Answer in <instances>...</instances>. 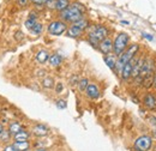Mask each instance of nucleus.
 I'll return each mask as SVG.
<instances>
[{
    "instance_id": "f257e3e1",
    "label": "nucleus",
    "mask_w": 156,
    "mask_h": 151,
    "mask_svg": "<svg viewBox=\"0 0 156 151\" xmlns=\"http://www.w3.org/2000/svg\"><path fill=\"white\" fill-rule=\"evenodd\" d=\"M84 12H85V7L78 2L71 4L69 5V7L64 11L60 12V17L62 18V20L66 23H76L78 20L84 18Z\"/></svg>"
},
{
    "instance_id": "f03ea898",
    "label": "nucleus",
    "mask_w": 156,
    "mask_h": 151,
    "mask_svg": "<svg viewBox=\"0 0 156 151\" xmlns=\"http://www.w3.org/2000/svg\"><path fill=\"white\" fill-rule=\"evenodd\" d=\"M108 36V30L106 26H102V25H96L94 26L90 33L88 34V41L91 46L94 47H98V43L101 41H103L105 38Z\"/></svg>"
},
{
    "instance_id": "7ed1b4c3",
    "label": "nucleus",
    "mask_w": 156,
    "mask_h": 151,
    "mask_svg": "<svg viewBox=\"0 0 156 151\" xmlns=\"http://www.w3.org/2000/svg\"><path fill=\"white\" fill-rule=\"evenodd\" d=\"M138 49H139V46H138V44H132V46L127 47V48H126V51H125L124 53H121L120 55H118L117 57V64H115V68L118 70V72H119V73H120L121 68L124 67V65H125V64H127L132 58L136 55L137 52H138Z\"/></svg>"
},
{
    "instance_id": "20e7f679",
    "label": "nucleus",
    "mask_w": 156,
    "mask_h": 151,
    "mask_svg": "<svg viewBox=\"0 0 156 151\" xmlns=\"http://www.w3.org/2000/svg\"><path fill=\"white\" fill-rule=\"evenodd\" d=\"M129 42H130V36L126 33H120L118 34L114 42H113V52L114 55H120L121 53H124L126 51V48L129 47Z\"/></svg>"
},
{
    "instance_id": "39448f33",
    "label": "nucleus",
    "mask_w": 156,
    "mask_h": 151,
    "mask_svg": "<svg viewBox=\"0 0 156 151\" xmlns=\"http://www.w3.org/2000/svg\"><path fill=\"white\" fill-rule=\"evenodd\" d=\"M88 25H89V22L85 18L80 19V20H78L76 23H72L71 26H69L67 30H66L67 36H69V37H73V38L79 37V36L83 34V31L88 28Z\"/></svg>"
},
{
    "instance_id": "423d86ee",
    "label": "nucleus",
    "mask_w": 156,
    "mask_h": 151,
    "mask_svg": "<svg viewBox=\"0 0 156 151\" xmlns=\"http://www.w3.org/2000/svg\"><path fill=\"white\" fill-rule=\"evenodd\" d=\"M153 145V139L149 135H140L133 143V149L136 151H149Z\"/></svg>"
},
{
    "instance_id": "0eeeda50",
    "label": "nucleus",
    "mask_w": 156,
    "mask_h": 151,
    "mask_svg": "<svg viewBox=\"0 0 156 151\" xmlns=\"http://www.w3.org/2000/svg\"><path fill=\"white\" fill-rule=\"evenodd\" d=\"M67 28H69V26L66 25L65 22H62V20H54V22H52V23L48 25L47 30H48V33H49L51 35H53V36H60V35H62L64 33H66Z\"/></svg>"
},
{
    "instance_id": "6e6552de",
    "label": "nucleus",
    "mask_w": 156,
    "mask_h": 151,
    "mask_svg": "<svg viewBox=\"0 0 156 151\" xmlns=\"http://www.w3.org/2000/svg\"><path fill=\"white\" fill-rule=\"evenodd\" d=\"M98 48L100 49V52H101L102 54H105V55L111 54V53L113 52V41L109 37H106L103 41H101V42L98 43Z\"/></svg>"
},
{
    "instance_id": "1a4fd4ad",
    "label": "nucleus",
    "mask_w": 156,
    "mask_h": 151,
    "mask_svg": "<svg viewBox=\"0 0 156 151\" xmlns=\"http://www.w3.org/2000/svg\"><path fill=\"white\" fill-rule=\"evenodd\" d=\"M135 60H136V55L132 58L127 64H125V65H124V67L121 68L120 75H121V78H122L124 80H127V79L131 77V73H132V66H133Z\"/></svg>"
},
{
    "instance_id": "9d476101",
    "label": "nucleus",
    "mask_w": 156,
    "mask_h": 151,
    "mask_svg": "<svg viewBox=\"0 0 156 151\" xmlns=\"http://www.w3.org/2000/svg\"><path fill=\"white\" fill-rule=\"evenodd\" d=\"M85 94L91 100H96L100 96V90H98V86L95 83H89L87 89H85Z\"/></svg>"
},
{
    "instance_id": "9b49d317",
    "label": "nucleus",
    "mask_w": 156,
    "mask_h": 151,
    "mask_svg": "<svg viewBox=\"0 0 156 151\" xmlns=\"http://www.w3.org/2000/svg\"><path fill=\"white\" fill-rule=\"evenodd\" d=\"M31 132H33L34 135H36V137H46V135H48L49 130H48L47 126H44L42 124H37V125H35L33 127Z\"/></svg>"
},
{
    "instance_id": "f8f14e48",
    "label": "nucleus",
    "mask_w": 156,
    "mask_h": 151,
    "mask_svg": "<svg viewBox=\"0 0 156 151\" xmlns=\"http://www.w3.org/2000/svg\"><path fill=\"white\" fill-rule=\"evenodd\" d=\"M144 62V58H137L133 62V66H132V73H131V77L133 79H136L137 77L139 76V72H140V68H142V65Z\"/></svg>"
},
{
    "instance_id": "ddd939ff",
    "label": "nucleus",
    "mask_w": 156,
    "mask_h": 151,
    "mask_svg": "<svg viewBox=\"0 0 156 151\" xmlns=\"http://www.w3.org/2000/svg\"><path fill=\"white\" fill-rule=\"evenodd\" d=\"M143 102H144V106H145L147 108H149V109H154V108H156V97L153 94L145 95Z\"/></svg>"
},
{
    "instance_id": "4468645a",
    "label": "nucleus",
    "mask_w": 156,
    "mask_h": 151,
    "mask_svg": "<svg viewBox=\"0 0 156 151\" xmlns=\"http://www.w3.org/2000/svg\"><path fill=\"white\" fill-rule=\"evenodd\" d=\"M23 130V126L20 125L18 121H11L10 122V125H9V128H7V131L10 132V134L13 137L16 133H18L20 131Z\"/></svg>"
},
{
    "instance_id": "2eb2a0df",
    "label": "nucleus",
    "mask_w": 156,
    "mask_h": 151,
    "mask_svg": "<svg viewBox=\"0 0 156 151\" xmlns=\"http://www.w3.org/2000/svg\"><path fill=\"white\" fill-rule=\"evenodd\" d=\"M30 135H31L30 132H28V131H25V130H22V131H20L18 133H16L12 138H13L15 142H24V140H29Z\"/></svg>"
},
{
    "instance_id": "dca6fc26",
    "label": "nucleus",
    "mask_w": 156,
    "mask_h": 151,
    "mask_svg": "<svg viewBox=\"0 0 156 151\" xmlns=\"http://www.w3.org/2000/svg\"><path fill=\"white\" fill-rule=\"evenodd\" d=\"M18 151H29V149L31 148V144L29 140H24V142H15L12 144Z\"/></svg>"
},
{
    "instance_id": "f3484780",
    "label": "nucleus",
    "mask_w": 156,
    "mask_h": 151,
    "mask_svg": "<svg viewBox=\"0 0 156 151\" xmlns=\"http://www.w3.org/2000/svg\"><path fill=\"white\" fill-rule=\"evenodd\" d=\"M105 62L107 64V66L111 68V70H115V64H117V55H113V54H107L103 58Z\"/></svg>"
},
{
    "instance_id": "a211bd4d",
    "label": "nucleus",
    "mask_w": 156,
    "mask_h": 151,
    "mask_svg": "<svg viewBox=\"0 0 156 151\" xmlns=\"http://www.w3.org/2000/svg\"><path fill=\"white\" fill-rule=\"evenodd\" d=\"M48 61H49V65L52 67H58V66L61 65V62H62V58L60 57L59 54H53V55H49Z\"/></svg>"
},
{
    "instance_id": "6ab92c4d",
    "label": "nucleus",
    "mask_w": 156,
    "mask_h": 151,
    "mask_svg": "<svg viewBox=\"0 0 156 151\" xmlns=\"http://www.w3.org/2000/svg\"><path fill=\"white\" fill-rule=\"evenodd\" d=\"M48 59H49V54H48L47 51L41 49V51L37 52V54H36V60L39 61L40 64H44V62H47Z\"/></svg>"
},
{
    "instance_id": "aec40b11",
    "label": "nucleus",
    "mask_w": 156,
    "mask_h": 151,
    "mask_svg": "<svg viewBox=\"0 0 156 151\" xmlns=\"http://www.w3.org/2000/svg\"><path fill=\"white\" fill-rule=\"evenodd\" d=\"M69 5H70L69 0H55V10H58L60 12L66 10L69 7Z\"/></svg>"
},
{
    "instance_id": "412c9836",
    "label": "nucleus",
    "mask_w": 156,
    "mask_h": 151,
    "mask_svg": "<svg viewBox=\"0 0 156 151\" xmlns=\"http://www.w3.org/2000/svg\"><path fill=\"white\" fill-rule=\"evenodd\" d=\"M42 86L46 88V89H51V88H53V86H54V80H53V78H51V77H46V78L42 80Z\"/></svg>"
},
{
    "instance_id": "4be33fe9",
    "label": "nucleus",
    "mask_w": 156,
    "mask_h": 151,
    "mask_svg": "<svg viewBox=\"0 0 156 151\" xmlns=\"http://www.w3.org/2000/svg\"><path fill=\"white\" fill-rule=\"evenodd\" d=\"M88 84H89V80L87 79V78H82L79 82H78V89H79V91H85V89H87V86H88Z\"/></svg>"
},
{
    "instance_id": "5701e85b",
    "label": "nucleus",
    "mask_w": 156,
    "mask_h": 151,
    "mask_svg": "<svg viewBox=\"0 0 156 151\" xmlns=\"http://www.w3.org/2000/svg\"><path fill=\"white\" fill-rule=\"evenodd\" d=\"M31 33L33 34H35V35H40L41 33H42V30H43V26H42V24H40V23H36L31 29Z\"/></svg>"
},
{
    "instance_id": "b1692460",
    "label": "nucleus",
    "mask_w": 156,
    "mask_h": 151,
    "mask_svg": "<svg viewBox=\"0 0 156 151\" xmlns=\"http://www.w3.org/2000/svg\"><path fill=\"white\" fill-rule=\"evenodd\" d=\"M12 138V135L10 134L9 131H2V132L0 133V142H9L10 139Z\"/></svg>"
},
{
    "instance_id": "393cba45",
    "label": "nucleus",
    "mask_w": 156,
    "mask_h": 151,
    "mask_svg": "<svg viewBox=\"0 0 156 151\" xmlns=\"http://www.w3.org/2000/svg\"><path fill=\"white\" fill-rule=\"evenodd\" d=\"M36 23H37V22H36L35 19L29 18V19H27V20H25V26H27V29H29V30H30V29H31Z\"/></svg>"
},
{
    "instance_id": "a878e982",
    "label": "nucleus",
    "mask_w": 156,
    "mask_h": 151,
    "mask_svg": "<svg viewBox=\"0 0 156 151\" xmlns=\"http://www.w3.org/2000/svg\"><path fill=\"white\" fill-rule=\"evenodd\" d=\"M55 104H57V107H58L59 109H65L67 107V103H66L65 100H58Z\"/></svg>"
},
{
    "instance_id": "bb28decb",
    "label": "nucleus",
    "mask_w": 156,
    "mask_h": 151,
    "mask_svg": "<svg viewBox=\"0 0 156 151\" xmlns=\"http://www.w3.org/2000/svg\"><path fill=\"white\" fill-rule=\"evenodd\" d=\"M142 36H143L144 38H147L148 41H153V40H154V36H153V35L147 34V33H143V34H142Z\"/></svg>"
},
{
    "instance_id": "cd10ccee",
    "label": "nucleus",
    "mask_w": 156,
    "mask_h": 151,
    "mask_svg": "<svg viewBox=\"0 0 156 151\" xmlns=\"http://www.w3.org/2000/svg\"><path fill=\"white\" fill-rule=\"evenodd\" d=\"M4 151H18V150H17V149H16V148H15V146L11 144V145L5 146V148H4Z\"/></svg>"
},
{
    "instance_id": "c85d7f7f",
    "label": "nucleus",
    "mask_w": 156,
    "mask_h": 151,
    "mask_svg": "<svg viewBox=\"0 0 156 151\" xmlns=\"http://www.w3.org/2000/svg\"><path fill=\"white\" fill-rule=\"evenodd\" d=\"M78 77L77 76H73V78H71V85H77L78 84Z\"/></svg>"
},
{
    "instance_id": "c756f323",
    "label": "nucleus",
    "mask_w": 156,
    "mask_h": 151,
    "mask_svg": "<svg viewBox=\"0 0 156 151\" xmlns=\"http://www.w3.org/2000/svg\"><path fill=\"white\" fill-rule=\"evenodd\" d=\"M47 5L49 6V9H55V0H49Z\"/></svg>"
},
{
    "instance_id": "7c9ffc66",
    "label": "nucleus",
    "mask_w": 156,
    "mask_h": 151,
    "mask_svg": "<svg viewBox=\"0 0 156 151\" xmlns=\"http://www.w3.org/2000/svg\"><path fill=\"white\" fill-rule=\"evenodd\" d=\"M33 2H35V4H39V5H41V4H47L49 0H31Z\"/></svg>"
},
{
    "instance_id": "2f4dec72",
    "label": "nucleus",
    "mask_w": 156,
    "mask_h": 151,
    "mask_svg": "<svg viewBox=\"0 0 156 151\" xmlns=\"http://www.w3.org/2000/svg\"><path fill=\"white\" fill-rule=\"evenodd\" d=\"M61 90H62V84H61V83H58L57 86H55V91H57V93H61Z\"/></svg>"
},
{
    "instance_id": "473e14b6",
    "label": "nucleus",
    "mask_w": 156,
    "mask_h": 151,
    "mask_svg": "<svg viewBox=\"0 0 156 151\" xmlns=\"http://www.w3.org/2000/svg\"><path fill=\"white\" fill-rule=\"evenodd\" d=\"M27 2H28V0H18V4H20V6H24V5H27Z\"/></svg>"
},
{
    "instance_id": "72a5a7b5",
    "label": "nucleus",
    "mask_w": 156,
    "mask_h": 151,
    "mask_svg": "<svg viewBox=\"0 0 156 151\" xmlns=\"http://www.w3.org/2000/svg\"><path fill=\"white\" fill-rule=\"evenodd\" d=\"M15 36H16V38H17V40H20V36H22V33H20V31H17V33L15 34Z\"/></svg>"
},
{
    "instance_id": "f704fd0d",
    "label": "nucleus",
    "mask_w": 156,
    "mask_h": 151,
    "mask_svg": "<svg viewBox=\"0 0 156 151\" xmlns=\"http://www.w3.org/2000/svg\"><path fill=\"white\" fill-rule=\"evenodd\" d=\"M35 151H48V150H47V149H43V148H42V149H37V150H35Z\"/></svg>"
},
{
    "instance_id": "c9c22d12",
    "label": "nucleus",
    "mask_w": 156,
    "mask_h": 151,
    "mask_svg": "<svg viewBox=\"0 0 156 151\" xmlns=\"http://www.w3.org/2000/svg\"><path fill=\"white\" fill-rule=\"evenodd\" d=\"M2 131H4V127H2V125H1V124H0V133L2 132Z\"/></svg>"
},
{
    "instance_id": "e433bc0d",
    "label": "nucleus",
    "mask_w": 156,
    "mask_h": 151,
    "mask_svg": "<svg viewBox=\"0 0 156 151\" xmlns=\"http://www.w3.org/2000/svg\"><path fill=\"white\" fill-rule=\"evenodd\" d=\"M154 85H155L156 88V73H155V77H154Z\"/></svg>"
}]
</instances>
